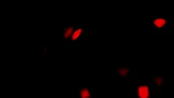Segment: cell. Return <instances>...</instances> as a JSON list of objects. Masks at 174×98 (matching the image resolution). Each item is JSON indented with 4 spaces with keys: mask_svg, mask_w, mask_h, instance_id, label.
<instances>
[{
    "mask_svg": "<svg viewBox=\"0 0 174 98\" xmlns=\"http://www.w3.org/2000/svg\"><path fill=\"white\" fill-rule=\"evenodd\" d=\"M79 97L80 98H93L92 91L89 89L81 87L79 89Z\"/></svg>",
    "mask_w": 174,
    "mask_h": 98,
    "instance_id": "obj_4",
    "label": "cell"
},
{
    "mask_svg": "<svg viewBox=\"0 0 174 98\" xmlns=\"http://www.w3.org/2000/svg\"><path fill=\"white\" fill-rule=\"evenodd\" d=\"M131 74V69L127 66H120L118 71V75L120 78H126Z\"/></svg>",
    "mask_w": 174,
    "mask_h": 98,
    "instance_id": "obj_2",
    "label": "cell"
},
{
    "mask_svg": "<svg viewBox=\"0 0 174 98\" xmlns=\"http://www.w3.org/2000/svg\"><path fill=\"white\" fill-rule=\"evenodd\" d=\"M73 27L71 26V27L68 28H65V32H64V39H68L69 37L73 35Z\"/></svg>",
    "mask_w": 174,
    "mask_h": 98,
    "instance_id": "obj_6",
    "label": "cell"
},
{
    "mask_svg": "<svg viewBox=\"0 0 174 98\" xmlns=\"http://www.w3.org/2000/svg\"><path fill=\"white\" fill-rule=\"evenodd\" d=\"M83 34V28H79L78 29L75 30L73 34L72 35V40L73 41H77L81 38V34Z\"/></svg>",
    "mask_w": 174,
    "mask_h": 98,
    "instance_id": "obj_5",
    "label": "cell"
},
{
    "mask_svg": "<svg viewBox=\"0 0 174 98\" xmlns=\"http://www.w3.org/2000/svg\"><path fill=\"white\" fill-rule=\"evenodd\" d=\"M153 82L155 87H159L162 83V76H157L154 78Z\"/></svg>",
    "mask_w": 174,
    "mask_h": 98,
    "instance_id": "obj_7",
    "label": "cell"
},
{
    "mask_svg": "<svg viewBox=\"0 0 174 98\" xmlns=\"http://www.w3.org/2000/svg\"><path fill=\"white\" fill-rule=\"evenodd\" d=\"M151 85L149 84H143L138 86L137 88V97L138 98H149V90Z\"/></svg>",
    "mask_w": 174,
    "mask_h": 98,
    "instance_id": "obj_1",
    "label": "cell"
},
{
    "mask_svg": "<svg viewBox=\"0 0 174 98\" xmlns=\"http://www.w3.org/2000/svg\"><path fill=\"white\" fill-rule=\"evenodd\" d=\"M168 20L166 18H155L153 22V26H155L156 28H164L166 26Z\"/></svg>",
    "mask_w": 174,
    "mask_h": 98,
    "instance_id": "obj_3",
    "label": "cell"
}]
</instances>
